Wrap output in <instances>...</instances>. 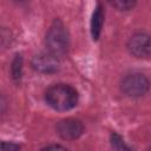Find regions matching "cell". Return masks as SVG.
<instances>
[{"label": "cell", "instance_id": "30bf717a", "mask_svg": "<svg viewBox=\"0 0 151 151\" xmlns=\"http://www.w3.org/2000/svg\"><path fill=\"white\" fill-rule=\"evenodd\" d=\"M111 144H112V147L118 149V150H127L129 149V146L125 145V143L122 139V137L119 134L114 133V132L111 134Z\"/></svg>", "mask_w": 151, "mask_h": 151}, {"label": "cell", "instance_id": "52a82bcc", "mask_svg": "<svg viewBox=\"0 0 151 151\" xmlns=\"http://www.w3.org/2000/svg\"><path fill=\"white\" fill-rule=\"evenodd\" d=\"M103 24H104V9H103V6L98 4L93 11L92 20H91V34L93 40H98L101 32Z\"/></svg>", "mask_w": 151, "mask_h": 151}, {"label": "cell", "instance_id": "ba28073f", "mask_svg": "<svg viewBox=\"0 0 151 151\" xmlns=\"http://www.w3.org/2000/svg\"><path fill=\"white\" fill-rule=\"evenodd\" d=\"M106 2L119 11H129L134 7L137 0H106Z\"/></svg>", "mask_w": 151, "mask_h": 151}, {"label": "cell", "instance_id": "8992f818", "mask_svg": "<svg viewBox=\"0 0 151 151\" xmlns=\"http://www.w3.org/2000/svg\"><path fill=\"white\" fill-rule=\"evenodd\" d=\"M31 65L33 70L40 73H54L59 70V60L55 55L48 53H40L32 58Z\"/></svg>", "mask_w": 151, "mask_h": 151}, {"label": "cell", "instance_id": "3957f363", "mask_svg": "<svg viewBox=\"0 0 151 151\" xmlns=\"http://www.w3.org/2000/svg\"><path fill=\"white\" fill-rule=\"evenodd\" d=\"M150 83L144 74L131 73L124 77L120 84L122 91L131 98H138L144 96L149 90Z\"/></svg>", "mask_w": 151, "mask_h": 151}, {"label": "cell", "instance_id": "7a4b0ae2", "mask_svg": "<svg viewBox=\"0 0 151 151\" xmlns=\"http://www.w3.org/2000/svg\"><path fill=\"white\" fill-rule=\"evenodd\" d=\"M46 46L51 54L61 58L67 54L70 47L68 33L61 20L57 19L50 26L46 33Z\"/></svg>", "mask_w": 151, "mask_h": 151}, {"label": "cell", "instance_id": "6da1fadb", "mask_svg": "<svg viewBox=\"0 0 151 151\" xmlns=\"http://www.w3.org/2000/svg\"><path fill=\"white\" fill-rule=\"evenodd\" d=\"M78 92L67 84H55L45 93L46 103L57 111H68L78 104Z\"/></svg>", "mask_w": 151, "mask_h": 151}, {"label": "cell", "instance_id": "277c9868", "mask_svg": "<svg viewBox=\"0 0 151 151\" xmlns=\"http://www.w3.org/2000/svg\"><path fill=\"white\" fill-rule=\"evenodd\" d=\"M129 52L138 59L151 58V37L146 33H136L127 41Z\"/></svg>", "mask_w": 151, "mask_h": 151}, {"label": "cell", "instance_id": "8fae6325", "mask_svg": "<svg viewBox=\"0 0 151 151\" xmlns=\"http://www.w3.org/2000/svg\"><path fill=\"white\" fill-rule=\"evenodd\" d=\"M1 149L2 150H19L20 146L17 145V144H12V143H6V142H2L1 143Z\"/></svg>", "mask_w": 151, "mask_h": 151}, {"label": "cell", "instance_id": "9c48e42d", "mask_svg": "<svg viewBox=\"0 0 151 151\" xmlns=\"http://www.w3.org/2000/svg\"><path fill=\"white\" fill-rule=\"evenodd\" d=\"M12 77L14 80H20L22 74V58L20 54H17L12 63Z\"/></svg>", "mask_w": 151, "mask_h": 151}, {"label": "cell", "instance_id": "7c38bea8", "mask_svg": "<svg viewBox=\"0 0 151 151\" xmlns=\"http://www.w3.org/2000/svg\"><path fill=\"white\" fill-rule=\"evenodd\" d=\"M51 149H65V147L61 145H47L44 147V150H51Z\"/></svg>", "mask_w": 151, "mask_h": 151}, {"label": "cell", "instance_id": "5b68a950", "mask_svg": "<svg viewBox=\"0 0 151 151\" xmlns=\"http://www.w3.org/2000/svg\"><path fill=\"white\" fill-rule=\"evenodd\" d=\"M84 131L83 123L78 119L67 118L63 119L57 124V132L63 139L73 140L81 136Z\"/></svg>", "mask_w": 151, "mask_h": 151}]
</instances>
